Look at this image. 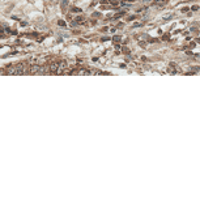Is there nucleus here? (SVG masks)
Listing matches in <instances>:
<instances>
[{"instance_id":"0eeeda50","label":"nucleus","mask_w":200,"mask_h":200,"mask_svg":"<svg viewBox=\"0 0 200 200\" xmlns=\"http://www.w3.org/2000/svg\"><path fill=\"white\" fill-rule=\"evenodd\" d=\"M164 1H165V0H154L156 4H157V3H164Z\"/></svg>"},{"instance_id":"423d86ee","label":"nucleus","mask_w":200,"mask_h":200,"mask_svg":"<svg viewBox=\"0 0 200 200\" xmlns=\"http://www.w3.org/2000/svg\"><path fill=\"white\" fill-rule=\"evenodd\" d=\"M72 11H73V12H81V9H80V8H73Z\"/></svg>"},{"instance_id":"20e7f679","label":"nucleus","mask_w":200,"mask_h":200,"mask_svg":"<svg viewBox=\"0 0 200 200\" xmlns=\"http://www.w3.org/2000/svg\"><path fill=\"white\" fill-rule=\"evenodd\" d=\"M58 25L62 26V28H64V26H66V22H64L63 20H59V21H58Z\"/></svg>"},{"instance_id":"7ed1b4c3","label":"nucleus","mask_w":200,"mask_h":200,"mask_svg":"<svg viewBox=\"0 0 200 200\" xmlns=\"http://www.w3.org/2000/svg\"><path fill=\"white\" fill-rule=\"evenodd\" d=\"M82 21H84V17H77V18L72 22V25H73V26H76L77 24H80V22H82Z\"/></svg>"},{"instance_id":"39448f33","label":"nucleus","mask_w":200,"mask_h":200,"mask_svg":"<svg viewBox=\"0 0 200 200\" xmlns=\"http://www.w3.org/2000/svg\"><path fill=\"white\" fill-rule=\"evenodd\" d=\"M114 41H115V42H119V41H120V37H119V35H115V37H114Z\"/></svg>"},{"instance_id":"1a4fd4ad","label":"nucleus","mask_w":200,"mask_h":200,"mask_svg":"<svg viewBox=\"0 0 200 200\" xmlns=\"http://www.w3.org/2000/svg\"><path fill=\"white\" fill-rule=\"evenodd\" d=\"M123 52H128V48H127V47H123Z\"/></svg>"},{"instance_id":"f03ea898","label":"nucleus","mask_w":200,"mask_h":200,"mask_svg":"<svg viewBox=\"0 0 200 200\" xmlns=\"http://www.w3.org/2000/svg\"><path fill=\"white\" fill-rule=\"evenodd\" d=\"M29 72H30V73H43L45 69H43L41 66H33V67H30Z\"/></svg>"},{"instance_id":"6e6552de","label":"nucleus","mask_w":200,"mask_h":200,"mask_svg":"<svg viewBox=\"0 0 200 200\" xmlns=\"http://www.w3.org/2000/svg\"><path fill=\"white\" fill-rule=\"evenodd\" d=\"M62 3H63V5H67V3H68V0H62Z\"/></svg>"},{"instance_id":"f257e3e1","label":"nucleus","mask_w":200,"mask_h":200,"mask_svg":"<svg viewBox=\"0 0 200 200\" xmlns=\"http://www.w3.org/2000/svg\"><path fill=\"white\" fill-rule=\"evenodd\" d=\"M8 75H24L26 73V64L25 63H18L16 66H11L5 71Z\"/></svg>"}]
</instances>
